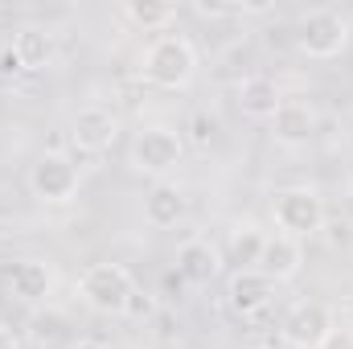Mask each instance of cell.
<instances>
[{
	"label": "cell",
	"instance_id": "cell-1",
	"mask_svg": "<svg viewBox=\"0 0 353 349\" xmlns=\"http://www.w3.org/2000/svg\"><path fill=\"white\" fill-rule=\"evenodd\" d=\"M140 74L161 90H181L197 74V50L185 33H157L140 54Z\"/></svg>",
	"mask_w": 353,
	"mask_h": 349
},
{
	"label": "cell",
	"instance_id": "cell-3",
	"mask_svg": "<svg viewBox=\"0 0 353 349\" xmlns=\"http://www.w3.org/2000/svg\"><path fill=\"white\" fill-rule=\"evenodd\" d=\"M271 210H275V222L288 239H308V235H321V226H325V201L308 185L279 189Z\"/></svg>",
	"mask_w": 353,
	"mask_h": 349
},
{
	"label": "cell",
	"instance_id": "cell-24",
	"mask_svg": "<svg viewBox=\"0 0 353 349\" xmlns=\"http://www.w3.org/2000/svg\"><path fill=\"white\" fill-rule=\"evenodd\" d=\"M0 74H21V58L12 54V46H4V54H0Z\"/></svg>",
	"mask_w": 353,
	"mask_h": 349
},
{
	"label": "cell",
	"instance_id": "cell-2",
	"mask_svg": "<svg viewBox=\"0 0 353 349\" xmlns=\"http://www.w3.org/2000/svg\"><path fill=\"white\" fill-rule=\"evenodd\" d=\"M136 292L140 288L123 263H90L79 275V300L90 312H103V317H128V304Z\"/></svg>",
	"mask_w": 353,
	"mask_h": 349
},
{
	"label": "cell",
	"instance_id": "cell-27",
	"mask_svg": "<svg viewBox=\"0 0 353 349\" xmlns=\"http://www.w3.org/2000/svg\"><path fill=\"white\" fill-rule=\"evenodd\" d=\"M70 349H111V346H103V341H94V337H79Z\"/></svg>",
	"mask_w": 353,
	"mask_h": 349
},
{
	"label": "cell",
	"instance_id": "cell-14",
	"mask_svg": "<svg viewBox=\"0 0 353 349\" xmlns=\"http://www.w3.org/2000/svg\"><path fill=\"white\" fill-rule=\"evenodd\" d=\"M185 210H189V201H185V193L176 189L173 181H157V185L144 193V222L157 226V230L176 226V222L185 218Z\"/></svg>",
	"mask_w": 353,
	"mask_h": 349
},
{
	"label": "cell",
	"instance_id": "cell-8",
	"mask_svg": "<svg viewBox=\"0 0 353 349\" xmlns=\"http://www.w3.org/2000/svg\"><path fill=\"white\" fill-rule=\"evenodd\" d=\"M115 136H119V119H115V111L103 107V103H87V107L74 115V123H70L74 148H79V152H90V157L107 152V148L115 144Z\"/></svg>",
	"mask_w": 353,
	"mask_h": 349
},
{
	"label": "cell",
	"instance_id": "cell-13",
	"mask_svg": "<svg viewBox=\"0 0 353 349\" xmlns=\"http://www.w3.org/2000/svg\"><path fill=\"white\" fill-rule=\"evenodd\" d=\"M300 267H304V247H300V239L271 235L263 243V255H259V267H255V271H263L271 283H283V279H292Z\"/></svg>",
	"mask_w": 353,
	"mask_h": 349
},
{
	"label": "cell",
	"instance_id": "cell-4",
	"mask_svg": "<svg viewBox=\"0 0 353 349\" xmlns=\"http://www.w3.org/2000/svg\"><path fill=\"white\" fill-rule=\"evenodd\" d=\"M350 41V21L333 8H312L296 25V50L308 58H337Z\"/></svg>",
	"mask_w": 353,
	"mask_h": 349
},
{
	"label": "cell",
	"instance_id": "cell-17",
	"mask_svg": "<svg viewBox=\"0 0 353 349\" xmlns=\"http://www.w3.org/2000/svg\"><path fill=\"white\" fill-rule=\"evenodd\" d=\"M263 243H267V235L255 226V222L234 226V235H230V243H226V263H234V271H251V267H259Z\"/></svg>",
	"mask_w": 353,
	"mask_h": 349
},
{
	"label": "cell",
	"instance_id": "cell-5",
	"mask_svg": "<svg viewBox=\"0 0 353 349\" xmlns=\"http://www.w3.org/2000/svg\"><path fill=\"white\" fill-rule=\"evenodd\" d=\"M181 157H185V140L176 136L173 128H144L132 140V169L144 177L161 181L165 173H173L181 165Z\"/></svg>",
	"mask_w": 353,
	"mask_h": 349
},
{
	"label": "cell",
	"instance_id": "cell-20",
	"mask_svg": "<svg viewBox=\"0 0 353 349\" xmlns=\"http://www.w3.org/2000/svg\"><path fill=\"white\" fill-rule=\"evenodd\" d=\"M214 136H218V119L205 115V111H197V115L189 119V140H193V148H210Z\"/></svg>",
	"mask_w": 353,
	"mask_h": 349
},
{
	"label": "cell",
	"instance_id": "cell-15",
	"mask_svg": "<svg viewBox=\"0 0 353 349\" xmlns=\"http://www.w3.org/2000/svg\"><path fill=\"white\" fill-rule=\"evenodd\" d=\"M8 288L21 304H46L54 292V271L41 259H21L8 271Z\"/></svg>",
	"mask_w": 353,
	"mask_h": 349
},
{
	"label": "cell",
	"instance_id": "cell-12",
	"mask_svg": "<svg viewBox=\"0 0 353 349\" xmlns=\"http://www.w3.org/2000/svg\"><path fill=\"white\" fill-rule=\"evenodd\" d=\"M8 46L21 58V70H46L54 62V54H58V37L46 25H21Z\"/></svg>",
	"mask_w": 353,
	"mask_h": 349
},
{
	"label": "cell",
	"instance_id": "cell-19",
	"mask_svg": "<svg viewBox=\"0 0 353 349\" xmlns=\"http://www.w3.org/2000/svg\"><path fill=\"white\" fill-rule=\"evenodd\" d=\"M70 333V321L58 312V308H37L33 317H29V337L37 341V346H54V341H62Z\"/></svg>",
	"mask_w": 353,
	"mask_h": 349
},
{
	"label": "cell",
	"instance_id": "cell-22",
	"mask_svg": "<svg viewBox=\"0 0 353 349\" xmlns=\"http://www.w3.org/2000/svg\"><path fill=\"white\" fill-rule=\"evenodd\" d=\"M197 12L201 17H247L243 4H210V0H197Z\"/></svg>",
	"mask_w": 353,
	"mask_h": 349
},
{
	"label": "cell",
	"instance_id": "cell-23",
	"mask_svg": "<svg viewBox=\"0 0 353 349\" xmlns=\"http://www.w3.org/2000/svg\"><path fill=\"white\" fill-rule=\"evenodd\" d=\"M128 317H152V300H148L144 292H136L132 304H128Z\"/></svg>",
	"mask_w": 353,
	"mask_h": 349
},
{
	"label": "cell",
	"instance_id": "cell-9",
	"mask_svg": "<svg viewBox=\"0 0 353 349\" xmlns=\"http://www.w3.org/2000/svg\"><path fill=\"white\" fill-rule=\"evenodd\" d=\"M267 123H271L275 144H283V148H300V144H308L312 132H316V111H312L304 99H283L279 111H275Z\"/></svg>",
	"mask_w": 353,
	"mask_h": 349
},
{
	"label": "cell",
	"instance_id": "cell-16",
	"mask_svg": "<svg viewBox=\"0 0 353 349\" xmlns=\"http://www.w3.org/2000/svg\"><path fill=\"white\" fill-rule=\"evenodd\" d=\"M279 103H283V90H279L275 79H267V74H251V79L239 83V107H243L247 119H263L267 123L279 111Z\"/></svg>",
	"mask_w": 353,
	"mask_h": 349
},
{
	"label": "cell",
	"instance_id": "cell-6",
	"mask_svg": "<svg viewBox=\"0 0 353 349\" xmlns=\"http://www.w3.org/2000/svg\"><path fill=\"white\" fill-rule=\"evenodd\" d=\"M29 189H33L37 201L62 206V201H70L79 193V165L66 152H46L29 169Z\"/></svg>",
	"mask_w": 353,
	"mask_h": 349
},
{
	"label": "cell",
	"instance_id": "cell-21",
	"mask_svg": "<svg viewBox=\"0 0 353 349\" xmlns=\"http://www.w3.org/2000/svg\"><path fill=\"white\" fill-rule=\"evenodd\" d=\"M325 239H329V247H350L353 243V222L350 218H325Z\"/></svg>",
	"mask_w": 353,
	"mask_h": 349
},
{
	"label": "cell",
	"instance_id": "cell-18",
	"mask_svg": "<svg viewBox=\"0 0 353 349\" xmlns=\"http://www.w3.org/2000/svg\"><path fill=\"white\" fill-rule=\"evenodd\" d=\"M123 12H128V21L140 25L144 33H157V29H165V25L173 21L176 8L173 4H165V0H128Z\"/></svg>",
	"mask_w": 353,
	"mask_h": 349
},
{
	"label": "cell",
	"instance_id": "cell-7",
	"mask_svg": "<svg viewBox=\"0 0 353 349\" xmlns=\"http://www.w3.org/2000/svg\"><path fill=\"white\" fill-rule=\"evenodd\" d=\"M279 337L288 341V349H325V341L333 337V312L316 300H304L283 317Z\"/></svg>",
	"mask_w": 353,
	"mask_h": 349
},
{
	"label": "cell",
	"instance_id": "cell-26",
	"mask_svg": "<svg viewBox=\"0 0 353 349\" xmlns=\"http://www.w3.org/2000/svg\"><path fill=\"white\" fill-rule=\"evenodd\" d=\"M0 349H21V341H17V333H12L8 325H0Z\"/></svg>",
	"mask_w": 353,
	"mask_h": 349
},
{
	"label": "cell",
	"instance_id": "cell-10",
	"mask_svg": "<svg viewBox=\"0 0 353 349\" xmlns=\"http://www.w3.org/2000/svg\"><path fill=\"white\" fill-rule=\"evenodd\" d=\"M275 296V283L267 279L263 271H234L230 275V283H226V304H230V312H239V317H255L259 308H267V300Z\"/></svg>",
	"mask_w": 353,
	"mask_h": 349
},
{
	"label": "cell",
	"instance_id": "cell-11",
	"mask_svg": "<svg viewBox=\"0 0 353 349\" xmlns=\"http://www.w3.org/2000/svg\"><path fill=\"white\" fill-rule=\"evenodd\" d=\"M222 271V251L205 239H185L176 247V275L189 283H210Z\"/></svg>",
	"mask_w": 353,
	"mask_h": 349
},
{
	"label": "cell",
	"instance_id": "cell-25",
	"mask_svg": "<svg viewBox=\"0 0 353 349\" xmlns=\"http://www.w3.org/2000/svg\"><path fill=\"white\" fill-rule=\"evenodd\" d=\"M341 325H345V333H353V292L345 296V304H341Z\"/></svg>",
	"mask_w": 353,
	"mask_h": 349
}]
</instances>
